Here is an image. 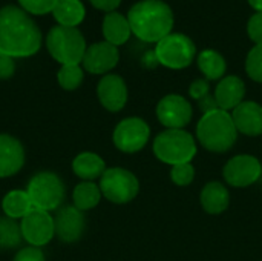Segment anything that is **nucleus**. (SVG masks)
<instances>
[{
    "mask_svg": "<svg viewBox=\"0 0 262 261\" xmlns=\"http://www.w3.org/2000/svg\"><path fill=\"white\" fill-rule=\"evenodd\" d=\"M150 137L149 125L140 117H127L121 120L114 129V145L117 149L126 154H135L141 151Z\"/></svg>",
    "mask_w": 262,
    "mask_h": 261,
    "instance_id": "9",
    "label": "nucleus"
},
{
    "mask_svg": "<svg viewBox=\"0 0 262 261\" xmlns=\"http://www.w3.org/2000/svg\"><path fill=\"white\" fill-rule=\"evenodd\" d=\"M18 6L29 15H45L54 11L58 0H17Z\"/></svg>",
    "mask_w": 262,
    "mask_h": 261,
    "instance_id": "29",
    "label": "nucleus"
},
{
    "mask_svg": "<svg viewBox=\"0 0 262 261\" xmlns=\"http://www.w3.org/2000/svg\"><path fill=\"white\" fill-rule=\"evenodd\" d=\"M101 28H103L104 42H107L117 48L120 45H124L130 38V34H132L127 17H124L123 14H120L117 11L106 14Z\"/></svg>",
    "mask_w": 262,
    "mask_h": 261,
    "instance_id": "20",
    "label": "nucleus"
},
{
    "mask_svg": "<svg viewBox=\"0 0 262 261\" xmlns=\"http://www.w3.org/2000/svg\"><path fill=\"white\" fill-rule=\"evenodd\" d=\"M100 191L104 198L115 205H126L132 202L140 191L138 178L127 169L109 168L100 177Z\"/></svg>",
    "mask_w": 262,
    "mask_h": 261,
    "instance_id": "8",
    "label": "nucleus"
},
{
    "mask_svg": "<svg viewBox=\"0 0 262 261\" xmlns=\"http://www.w3.org/2000/svg\"><path fill=\"white\" fill-rule=\"evenodd\" d=\"M101 197L103 195H101L100 186H97L94 182H81L74 188V192H72L74 206L80 209L81 212L94 209L100 203Z\"/></svg>",
    "mask_w": 262,
    "mask_h": 261,
    "instance_id": "25",
    "label": "nucleus"
},
{
    "mask_svg": "<svg viewBox=\"0 0 262 261\" xmlns=\"http://www.w3.org/2000/svg\"><path fill=\"white\" fill-rule=\"evenodd\" d=\"M84 78V69L81 65H63L57 72V82L64 91H75L80 88Z\"/></svg>",
    "mask_w": 262,
    "mask_h": 261,
    "instance_id": "27",
    "label": "nucleus"
},
{
    "mask_svg": "<svg viewBox=\"0 0 262 261\" xmlns=\"http://www.w3.org/2000/svg\"><path fill=\"white\" fill-rule=\"evenodd\" d=\"M26 192L35 209L51 212L57 211L63 203L66 188L63 180L57 174L38 172L29 180Z\"/></svg>",
    "mask_w": 262,
    "mask_h": 261,
    "instance_id": "6",
    "label": "nucleus"
},
{
    "mask_svg": "<svg viewBox=\"0 0 262 261\" xmlns=\"http://www.w3.org/2000/svg\"><path fill=\"white\" fill-rule=\"evenodd\" d=\"M127 20L132 34L146 43H158L173 28V12L163 0H141L135 3L129 9Z\"/></svg>",
    "mask_w": 262,
    "mask_h": 261,
    "instance_id": "2",
    "label": "nucleus"
},
{
    "mask_svg": "<svg viewBox=\"0 0 262 261\" xmlns=\"http://www.w3.org/2000/svg\"><path fill=\"white\" fill-rule=\"evenodd\" d=\"M41 31L20 6L6 5L0 9V54L26 58L38 52Z\"/></svg>",
    "mask_w": 262,
    "mask_h": 261,
    "instance_id": "1",
    "label": "nucleus"
},
{
    "mask_svg": "<svg viewBox=\"0 0 262 261\" xmlns=\"http://www.w3.org/2000/svg\"><path fill=\"white\" fill-rule=\"evenodd\" d=\"M97 95L104 109L109 112H118L127 103L126 82L117 74H106L98 82Z\"/></svg>",
    "mask_w": 262,
    "mask_h": 261,
    "instance_id": "15",
    "label": "nucleus"
},
{
    "mask_svg": "<svg viewBox=\"0 0 262 261\" xmlns=\"http://www.w3.org/2000/svg\"><path fill=\"white\" fill-rule=\"evenodd\" d=\"M89 2H91V5L94 8H97L100 11H104V12L115 11L121 3V0H89Z\"/></svg>",
    "mask_w": 262,
    "mask_h": 261,
    "instance_id": "35",
    "label": "nucleus"
},
{
    "mask_svg": "<svg viewBox=\"0 0 262 261\" xmlns=\"http://www.w3.org/2000/svg\"><path fill=\"white\" fill-rule=\"evenodd\" d=\"M196 138L210 152L223 154L230 151L238 140V129L232 114L220 108L204 112L196 125Z\"/></svg>",
    "mask_w": 262,
    "mask_h": 261,
    "instance_id": "3",
    "label": "nucleus"
},
{
    "mask_svg": "<svg viewBox=\"0 0 262 261\" xmlns=\"http://www.w3.org/2000/svg\"><path fill=\"white\" fill-rule=\"evenodd\" d=\"M170 178L177 186H189L195 178V168L192 163H181L172 166Z\"/></svg>",
    "mask_w": 262,
    "mask_h": 261,
    "instance_id": "30",
    "label": "nucleus"
},
{
    "mask_svg": "<svg viewBox=\"0 0 262 261\" xmlns=\"http://www.w3.org/2000/svg\"><path fill=\"white\" fill-rule=\"evenodd\" d=\"M203 209L210 215H218L227 211L230 203V195L227 188L220 182H209L200 195Z\"/></svg>",
    "mask_w": 262,
    "mask_h": 261,
    "instance_id": "19",
    "label": "nucleus"
},
{
    "mask_svg": "<svg viewBox=\"0 0 262 261\" xmlns=\"http://www.w3.org/2000/svg\"><path fill=\"white\" fill-rule=\"evenodd\" d=\"M15 72V62L14 58L0 54V80H8Z\"/></svg>",
    "mask_w": 262,
    "mask_h": 261,
    "instance_id": "34",
    "label": "nucleus"
},
{
    "mask_svg": "<svg viewBox=\"0 0 262 261\" xmlns=\"http://www.w3.org/2000/svg\"><path fill=\"white\" fill-rule=\"evenodd\" d=\"M118 60H120V52L117 46L107 42H97L86 48L81 65L83 69L91 74L106 75L117 66Z\"/></svg>",
    "mask_w": 262,
    "mask_h": 261,
    "instance_id": "13",
    "label": "nucleus"
},
{
    "mask_svg": "<svg viewBox=\"0 0 262 261\" xmlns=\"http://www.w3.org/2000/svg\"><path fill=\"white\" fill-rule=\"evenodd\" d=\"M247 2L253 9H256V12H262V0H247Z\"/></svg>",
    "mask_w": 262,
    "mask_h": 261,
    "instance_id": "36",
    "label": "nucleus"
},
{
    "mask_svg": "<svg viewBox=\"0 0 262 261\" xmlns=\"http://www.w3.org/2000/svg\"><path fill=\"white\" fill-rule=\"evenodd\" d=\"M20 229L23 240L34 248L46 246L55 237L54 217L51 215V212L40 211L35 208L21 218Z\"/></svg>",
    "mask_w": 262,
    "mask_h": 261,
    "instance_id": "10",
    "label": "nucleus"
},
{
    "mask_svg": "<svg viewBox=\"0 0 262 261\" xmlns=\"http://www.w3.org/2000/svg\"><path fill=\"white\" fill-rule=\"evenodd\" d=\"M155 55L158 63L169 69H184L193 62L196 46L187 35L181 32H170L157 43Z\"/></svg>",
    "mask_w": 262,
    "mask_h": 261,
    "instance_id": "7",
    "label": "nucleus"
},
{
    "mask_svg": "<svg viewBox=\"0 0 262 261\" xmlns=\"http://www.w3.org/2000/svg\"><path fill=\"white\" fill-rule=\"evenodd\" d=\"M223 175L227 185L233 188H247L255 185L261 178L262 165L253 155H235L226 163Z\"/></svg>",
    "mask_w": 262,
    "mask_h": 261,
    "instance_id": "11",
    "label": "nucleus"
},
{
    "mask_svg": "<svg viewBox=\"0 0 262 261\" xmlns=\"http://www.w3.org/2000/svg\"><path fill=\"white\" fill-rule=\"evenodd\" d=\"M154 154L167 165L190 163L196 155L195 138L184 129H166L154 140Z\"/></svg>",
    "mask_w": 262,
    "mask_h": 261,
    "instance_id": "5",
    "label": "nucleus"
},
{
    "mask_svg": "<svg viewBox=\"0 0 262 261\" xmlns=\"http://www.w3.org/2000/svg\"><path fill=\"white\" fill-rule=\"evenodd\" d=\"M192 115V105L178 94H169L157 105V117L167 129H183L186 125H189Z\"/></svg>",
    "mask_w": 262,
    "mask_h": 261,
    "instance_id": "12",
    "label": "nucleus"
},
{
    "mask_svg": "<svg viewBox=\"0 0 262 261\" xmlns=\"http://www.w3.org/2000/svg\"><path fill=\"white\" fill-rule=\"evenodd\" d=\"M12 261H46L45 254L40 248H34V246H28V248H21Z\"/></svg>",
    "mask_w": 262,
    "mask_h": 261,
    "instance_id": "32",
    "label": "nucleus"
},
{
    "mask_svg": "<svg viewBox=\"0 0 262 261\" xmlns=\"http://www.w3.org/2000/svg\"><path fill=\"white\" fill-rule=\"evenodd\" d=\"M2 209L6 217H9L12 220H21L25 215H28L34 209V206H32V202L26 191L14 189V191H9L3 197Z\"/></svg>",
    "mask_w": 262,
    "mask_h": 261,
    "instance_id": "23",
    "label": "nucleus"
},
{
    "mask_svg": "<svg viewBox=\"0 0 262 261\" xmlns=\"http://www.w3.org/2000/svg\"><path fill=\"white\" fill-rule=\"evenodd\" d=\"M247 34L256 45H262V12H256L249 18Z\"/></svg>",
    "mask_w": 262,
    "mask_h": 261,
    "instance_id": "31",
    "label": "nucleus"
},
{
    "mask_svg": "<svg viewBox=\"0 0 262 261\" xmlns=\"http://www.w3.org/2000/svg\"><path fill=\"white\" fill-rule=\"evenodd\" d=\"M209 89H210L209 80H206V78H198V80H195V82L190 85L189 94H190L192 98H195V100L200 102V100H203L206 95H209Z\"/></svg>",
    "mask_w": 262,
    "mask_h": 261,
    "instance_id": "33",
    "label": "nucleus"
},
{
    "mask_svg": "<svg viewBox=\"0 0 262 261\" xmlns=\"http://www.w3.org/2000/svg\"><path fill=\"white\" fill-rule=\"evenodd\" d=\"M52 15L60 26L77 28L86 17V8L81 0H58Z\"/></svg>",
    "mask_w": 262,
    "mask_h": 261,
    "instance_id": "22",
    "label": "nucleus"
},
{
    "mask_svg": "<svg viewBox=\"0 0 262 261\" xmlns=\"http://www.w3.org/2000/svg\"><path fill=\"white\" fill-rule=\"evenodd\" d=\"M25 166V148L9 134H0V178H8Z\"/></svg>",
    "mask_w": 262,
    "mask_h": 261,
    "instance_id": "16",
    "label": "nucleus"
},
{
    "mask_svg": "<svg viewBox=\"0 0 262 261\" xmlns=\"http://www.w3.org/2000/svg\"><path fill=\"white\" fill-rule=\"evenodd\" d=\"M215 102L223 111H233L238 105L244 102L246 97V83L236 75L223 77L215 89Z\"/></svg>",
    "mask_w": 262,
    "mask_h": 261,
    "instance_id": "18",
    "label": "nucleus"
},
{
    "mask_svg": "<svg viewBox=\"0 0 262 261\" xmlns=\"http://www.w3.org/2000/svg\"><path fill=\"white\" fill-rule=\"evenodd\" d=\"M232 118L238 132L249 137H258L262 134V106L259 103L252 100L243 102L233 109Z\"/></svg>",
    "mask_w": 262,
    "mask_h": 261,
    "instance_id": "17",
    "label": "nucleus"
},
{
    "mask_svg": "<svg viewBox=\"0 0 262 261\" xmlns=\"http://www.w3.org/2000/svg\"><path fill=\"white\" fill-rule=\"evenodd\" d=\"M72 171L83 182H92L100 178L106 171L104 160L95 152H81L72 162Z\"/></svg>",
    "mask_w": 262,
    "mask_h": 261,
    "instance_id": "21",
    "label": "nucleus"
},
{
    "mask_svg": "<svg viewBox=\"0 0 262 261\" xmlns=\"http://www.w3.org/2000/svg\"><path fill=\"white\" fill-rule=\"evenodd\" d=\"M246 72L253 82L262 83V45H255L247 54Z\"/></svg>",
    "mask_w": 262,
    "mask_h": 261,
    "instance_id": "28",
    "label": "nucleus"
},
{
    "mask_svg": "<svg viewBox=\"0 0 262 261\" xmlns=\"http://www.w3.org/2000/svg\"><path fill=\"white\" fill-rule=\"evenodd\" d=\"M23 235L20 229V223L9 217H0V249L8 251L18 248L21 245Z\"/></svg>",
    "mask_w": 262,
    "mask_h": 261,
    "instance_id": "26",
    "label": "nucleus"
},
{
    "mask_svg": "<svg viewBox=\"0 0 262 261\" xmlns=\"http://www.w3.org/2000/svg\"><path fill=\"white\" fill-rule=\"evenodd\" d=\"M198 68L206 75V80H221L226 74V58L213 49H204L198 55Z\"/></svg>",
    "mask_w": 262,
    "mask_h": 261,
    "instance_id": "24",
    "label": "nucleus"
},
{
    "mask_svg": "<svg viewBox=\"0 0 262 261\" xmlns=\"http://www.w3.org/2000/svg\"><path fill=\"white\" fill-rule=\"evenodd\" d=\"M46 48L51 57L63 65H81L86 52V40L78 28L54 26L46 37Z\"/></svg>",
    "mask_w": 262,
    "mask_h": 261,
    "instance_id": "4",
    "label": "nucleus"
},
{
    "mask_svg": "<svg viewBox=\"0 0 262 261\" xmlns=\"http://www.w3.org/2000/svg\"><path fill=\"white\" fill-rule=\"evenodd\" d=\"M54 226L55 237L64 243H75L84 234L86 218L84 214L75 206H64L54 215Z\"/></svg>",
    "mask_w": 262,
    "mask_h": 261,
    "instance_id": "14",
    "label": "nucleus"
}]
</instances>
